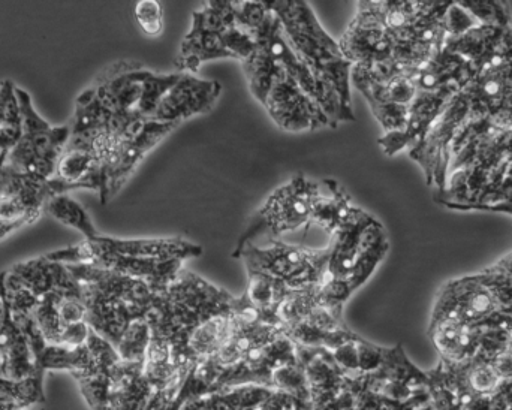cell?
Wrapping results in <instances>:
<instances>
[{"mask_svg": "<svg viewBox=\"0 0 512 410\" xmlns=\"http://www.w3.org/2000/svg\"><path fill=\"white\" fill-rule=\"evenodd\" d=\"M111 120L113 114L99 101L95 89L92 86L87 87L75 101V113L68 123L71 128L69 143L89 140L98 132L110 128Z\"/></svg>", "mask_w": 512, "mask_h": 410, "instance_id": "obj_22", "label": "cell"}, {"mask_svg": "<svg viewBox=\"0 0 512 410\" xmlns=\"http://www.w3.org/2000/svg\"><path fill=\"white\" fill-rule=\"evenodd\" d=\"M289 44L306 63L316 80L339 98L343 110L355 120L352 111V65L343 56L339 41L331 38L321 21L304 0H270Z\"/></svg>", "mask_w": 512, "mask_h": 410, "instance_id": "obj_4", "label": "cell"}, {"mask_svg": "<svg viewBox=\"0 0 512 410\" xmlns=\"http://www.w3.org/2000/svg\"><path fill=\"white\" fill-rule=\"evenodd\" d=\"M319 195L321 185L318 182L307 179L304 174H295L255 211L236 249L258 240H279V235L309 225L313 203Z\"/></svg>", "mask_w": 512, "mask_h": 410, "instance_id": "obj_6", "label": "cell"}, {"mask_svg": "<svg viewBox=\"0 0 512 410\" xmlns=\"http://www.w3.org/2000/svg\"><path fill=\"white\" fill-rule=\"evenodd\" d=\"M430 334L444 363L466 364L477 357L481 336L478 325L439 319L432 321Z\"/></svg>", "mask_w": 512, "mask_h": 410, "instance_id": "obj_19", "label": "cell"}, {"mask_svg": "<svg viewBox=\"0 0 512 410\" xmlns=\"http://www.w3.org/2000/svg\"><path fill=\"white\" fill-rule=\"evenodd\" d=\"M180 72L174 74H156L150 71L144 81L143 96H141L140 114L147 120H153L159 104H161L168 90L177 83Z\"/></svg>", "mask_w": 512, "mask_h": 410, "instance_id": "obj_28", "label": "cell"}, {"mask_svg": "<svg viewBox=\"0 0 512 410\" xmlns=\"http://www.w3.org/2000/svg\"><path fill=\"white\" fill-rule=\"evenodd\" d=\"M493 369H495L496 375L499 376L502 382L511 381L512 379V351L510 348L507 351L501 352L496 355L492 361Z\"/></svg>", "mask_w": 512, "mask_h": 410, "instance_id": "obj_33", "label": "cell"}, {"mask_svg": "<svg viewBox=\"0 0 512 410\" xmlns=\"http://www.w3.org/2000/svg\"><path fill=\"white\" fill-rule=\"evenodd\" d=\"M221 93L222 86L218 81L182 74L162 99L153 120L182 125L185 120L210 113L218 104Z\"/></svg>", "mask_w": 512, "mask_h": 410, "instance_id": "obj_13", "label": "cell"}, {"mask_svg": "<svg viewBox=\"0 0 512 410\" xmlns=\"http://www.w3.org/2000/svg\"><path fill=\"white\" fill-rule=\"evenodd\" d=\"M245 71L246 81H248L249 90L259 104L264 105L268 93L273 89L274 83L285 74L282 66L264 50L256 48L254 54L242 63Z\"/></svg>", "mask_w": 512, "mask_h": 410, "instance_id": "obj_24", "label": "cell"}, {"mask_svg": "<svg viewBox=\"0 0 512 410\" xmlns=\"http://www.w3.org/2000/svg\"><path fill=\"white\" fill-rule=\"evenodd\" d=\"M273 393L270 388L246 385L188 400L179 410H258Z\"/></svg>", "mask_w": 512, "mask_h": 410, "instance_id": "obj_23", "label": "cell"}, {"mask_svg": "<svg viewBox=\"0 0 512 410\" xmlns=\"http://www.w3.org/2000/svg\"><path fill=\"white\" fill-rule=\"evenodd\" d=\"M328 249L330 255L319 292L325 303L343 309L384 261L390 243L381 222L357 207L351 219L333 235Z\"/></svg>", "mask_w": 512, "mask_h": 410, "instance_id": "obj_2", "label": "cell"}, {"mask_svg": "<svg viewBox=\"0 0 512 410\" xmlns=\"http://www.w3.org/2000/svg\"><path fill=\"white\" fill-rule=\"evenodd\" d=\"M3 304H5V316L0 324V376L12 381H23L30 376L44 373L36 366L35 355L30 348L29 340L24 336L21 328L15 324L8 303L3 300Z\"/></svg>", "mask_w": 512, "mask_h": 410, "instance_id": "obj_18", "label": "cell"}, {"mask_svg": "<svg viewBox=\"0 0 512 410\" xmlns=\"http://www.w3.org/2000/svg\"><path fill=\"white\" fill-rule=\"evenodd\" d=\"M32 318L35 319L47 345H62L63 336H65L66 328L69 325L63 322L59 309H57L56 292H51L41 298Z\"/></svg>", "mask_w": 512, "mask_h": 410, "instance_id": "obj_26", "label": "cell"}, {"mask_svg": "<svg viewBox=\"0 0 512 410\" xmlns=\"http://www.w3.org/2000/svg\"><path fill=\"white\" fill-rule=\"evenodd\" d=\"M233 8L236 23L254 38L271 14L270 6L265 0H236L233 2Z\"/></svg>", "mask_w": 512, "mask_h": 410, "instance_id": "obj_29", "label": "cell"}, {"mask_svg": "<svg viewBox=\"0 0 512 410\" xmlns=\"http://www.w3.org/2000/svg\"><path fill=\"white\" fill-rule=\"evenodd\" d=\"M486 208H487V210L507 211V213L512 214V200L504 201V203L490 205V207H486Z\"/></svg>", "mask_w": 512, "mask_h": 410, "instance_id": "obj_34", "label": "cell"}, {"mask_svg": "<svg viewBox=\"0 0 512 410\" xmlns=\"http://www.w3.org/2000/svg\"><path fill=\"white\" fill-rule=\"evenodd\" d=\"M17 86L11 80H5L0 84V128L23 129L21 126L20 104H18Z\"/></svg>", "mask_w": 512, "mask_h": 410, "instance_id": "obj_32", "label": "cell"}, {"mask_svg": "<svg viewBox=\"0 0 512 410\" xmlns=\"http://www.w3.org/2000/svg\"><path fill=\"white\" fill-rule=\"evenodd\" d=\"M328 255V247L307 249L280 240L268 241L267 246L246 244L231 253L234 259H242L246 271H259L276 277L292 291L321 285Z\"/></svg>", "mask_w": 512, "mask_h": 410, "instance_id": "obj_7", "label": "cell"}, {"mask_svg": "<svg viewBox=\"0 0 512 410\" xmlns=\"http://www.w3.org/2000/svg\"><path fill=\"white\" fill-rule=\"evenodd\" d=\"M23 137L8 152L6 164L24 176L48 182L56 174L57 162L71 138L69 125L51 126L39 116L26 90L17 87Z\"/></svg>", "mask_w": 512, "mask_h": 410, "instance_id": "obj_5", "label": "cell"}, {"mask_svg": "<svg viewBox=\"0 0 512 410\" xmlns=\"http://www.w3.org/2000/svg\"><path fill=\"white\" fill-rule=\"evenodd\" d=\"M33 410H45L44 408H41V409H33Z\"/></svg>", "mask_w": 512, "mask_h": 410, "instance_id": "obj_36", "label": "cell"}, {"mask_svg": "<svg viewBox=\"0 0 512 410\" xmlns=\"http://www.w3.org/2000/svg\"><path fill=\"white\" fill-rule=\"evenodd\" d=\"M150 340H152V330H150L149 321L143 319V321L134 322L117 343V354L128 363L144 364Z\"/></svg>", "mask_w": 512, "mask_h": 410, "instance_id": "obj_27", "label": "cell"}, {"mask_svg": "<svg viewBox=\"0 0 512 410\" xmlns=\"http://www.w3.org/2000/svg\"><path fill=\"white\" fill-rule=\"evenodd\" d=\"M237 303L239 297L183 267L170 288L156 295L147 321L152 336L165 340L174 354L201 325L233 315Z\"/></svg>", "mask_w": 512, "mask_h": 410, "instance_id": "obj_3", "label": "cell"}, {"mask_svg": "<svg viewBox=\"0 0 512 410\" xmlns=\"http://www.w3.org/2000/svg\"><path fill=\"white\" fill-rule=\"evenodd\" d=\"M68 268L81 285L87 324L114 348L134 322L152 313L156 294L143 280L90 264Z\"/></svg>", "mask_w": 512, "mask_h": 410, "instance_id": "obj_1", "label": "cell"}, {"mask_svg": "<svg viewBox=\"0 0 512 410\" xmlns=\"http://www.w3.org/2000/svg\"><path fill=\"white\" fill-rule=\"evenodd\" d=\"M460 5L468 9L483 26L507 29L510 23V8L505 2H462Z\"/></svg>", "mask_w": 512, "mask_h": 410, "instance_id": "obj_30", "label": "cell"}, {"mask_svg": "<svg viewBox=\"0 0 512 410\" xmlns=\"http://www.w3.org/2000/svg\"><path fill=\"white\" fill-rule=\"evenodd\" d=\"M45 213L50 214L57 222L63 223L69 228L77 229L86 237V240L98 237V229L93 225L89 213L84 210L83 205L69 197L68 194L56 195L50 198L45 204Z\"/></svg>", "mask_w": 512, "mask_h": 410, "instance_id": "obj_25", "label": "cell"}, {"mask_svg": "<svg viewBox=\"0 0 512 410\" xmlns=\"http://www.w3.org/2000/svg\"><path fill=\"white\" fill-rule=\"evenodd\" d=\"M233 59L227 48L222 44L221 35L210 29L200 12L192 14L191 29L183 38L176 69L180 74L197 75L201 66L212 60Z\"/></svg>", "mask_w": 512, "mask_h": 410, "instance_id": "obj_17", "label": "cell"}, {"mask_svg": "<svg viewBox=\"0 0 512 410\" xmlns=\"http://www.w3.org/2000/svg\"><path fill=\"white\" fill-rule=\"evenodd\" d=\"M149 72L150 69L141 62L120 60L107 66L92 87L113 117H143L140 114L141 96Z\"/></svg>", "mask_w": 512, "mask_h": 410, "instance_id": "obj_10", "label": "cell"}, {"mask_svg": "<svg viewBox=\"0 0 512 410\" xmlns=\"http://www.w3.org/2000/svg\"><path fill=\"white\" fill-rule=\"evenodd\" d=\"M135 20L147 36L161 35L164 30V14L161 3L156 0H140L135 6Z\"/></svg>", "mask_w": 512, "mask_h": 410, "instance_id": "obj_31", "label": "cell"}, {"mask_svg": "<svg viewBox=\"0 0 512 410\" xmlns=\"http://www.w3.org/2000/svg\"><path fill=\"white\" fill-rule=\"evenodd\" d=\"M176 128L177 125H173V123L149 120L141 129L140 134L120 144L119 149L111 158L110 164L105 168V189L104 194L99 198L102 204H107L122 191L123 186L131 179L141 161Z\"/></svg>", "mask_w": 512, "mask_h": 410, "instance_id": "obj_12", "label": "cell"}, {"mask_svg": "<svg viewBox=\"0 0 512 410\" xmlns=\"http://www.w3.org/2000/svg\"><path fill=\"white\" fill-rule=\"evenodd\" d=\"M324 185H327L330 195L321 194L316 198L307 228L312 225L319 226L333 237L351 219L357 207L352 205L351 197L339 182L328 179L324 180Z\"/></svg>", "mask_w": 512, "mask_h": 410, "instance_id": "obj_21", "label": "cell"}, {"mask_svg": "<svg viewBox=\"0 0 512 410\" xmlns=\"http://www.w3.org/2000/svg\"><path fill=\"white\" fill-rule=\"evenodd\" d=\"M3 316H5V304H3L2 297H0V324H2Z\"/></svg>", "mask_w": 512, "mask_h": 410, "instance_id": "obj_35", "label": "cell"}, {"mask_svg": "<svg viewBox=\"0 0 512 410\" xmlns=\"http://www.w3.org/2000/svg\"><path fill=\"white\" fill-rule=\"evenodd\" d=\"M339 45L352 66L370 68L393 59L394 38L382 21L379 2H358L357 12Z\"/></svg>", "mask_w": 512, "mask_h": 410, "instance_id": "obj_9", "label": "cell"}, {"mask_svg": "<svg viewBox=\"0 0 512 410\" xmlns=\"http://www.w3.org/2000/svg\"><path fill=\"white\" fill-rule=\"evenodd\" d=\"M262 107L286 132L316 131L331 126L324 110L286 74L274 83Z\"/></svg>", "mask_w": 512, "mask_h": 410, "instance_id": "obj_11", "label": "cell"}, {"mask_svg": "<svg viewBox=\"0 0 512 410\" xmlns=\"http://www.w3.org/2000/svg\"><path fill=\"white\" fill-rule=\"evenodd\" d=\"M256 44L264 48L280 66L292 81L298 84L307 96L313 99L327 114L331 122V128H336L340 123L355 122L348 116L340 104L339 98L328 90L324 84L316 80L315 75L307 68L306 63L300 59L294 48L286 38L285 30L277 15L271 11L261 29L255 35Z\"/></svg>", "mask_w": 512, "mask_h": 410, "instance_id": "obj_8", "label": "cell"}, {"mask_svg": "<svg viewBox=\"0 0 512 410\" xmlns=\"http://www.w3.org/2000/svg\"><path fill=\"white\" fill-rule=\"evenodd\" d=\"M291 291L276 277L259 271H248V285L243 297L254 307L262 322L280 327L279 309Z\"/></svg>", "mask_w": 512, "mask_h": 410, "instance_id": "obj_20", "label": "cell"}, {"mask_svg": "<svg viewBox=\"0 0 512 410\" xmlns=\"http://www.w3.org/2000/svg\"><path fill=\"white\" fill-rule=\"evenodd\" d=\"M90 265L116 271L132 279L143 280L156 295H159L164 294L171 283L177 279L182 271L183 261L128 258V256L111 255V253H98Z\"/></svg>", "mask_w": 512, "mask_h": 410, "instance_id": "obj_16", "label": "cell"}, {"mask_svg": "<svg viewBox=\"0 0 512 410\" xmlns=\"http://www.w3.org/2000/svg\"><path fill=\"white\" fill-rule=\"evenodd\" d=\"M87 241L92 250V261L98 253H111V255L128 256V258L164 259V261L177 259L183 262L203 255V247L200 244L180 237L114 238L98 235Z\"/></svg>", "mask_w": 512, "mask_h": 410, "instance_id": "obj_14", "label": "cell"}, {"mask_svg": "<svg viewBox=\"0 0 512 410\" xmlns=\"http://www.w3.org/2000/svg\"><path fill=\"white\" fill-rule=\"evenodd\" d=\"M285 334L295 345L327 351H334L358 336L343 321V309L330 306L322 297L315 309L303 321L286 328Z\"/></svg>", "mask_w": 512, "mask_h": 410, "instance_id": "obj_15", "label": "cell"}]
</instances>
